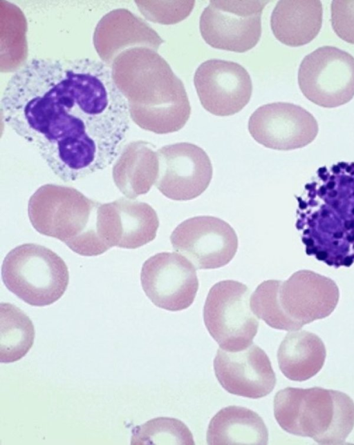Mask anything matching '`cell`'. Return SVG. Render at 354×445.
I'll return each mask as SVG.
<instances>
[{
	"label": "cell",
	"instance_id": "obj_1",
	"mask_svg": "<svg viewBox=\"0 0 354 445\" xmlns=\"http://www.w3.org/2000/svg\"><path fill=\"white\" fill-rule=\"evenodd\" d=\"M1 106L6 124L65 182L115 161L130 126L111 68L89 58L30 59L10 78Z\"/></svg>",
	"mask_w": 354,
	"mask_h": 445
},
{
	"label": "cell",
	"instance_id": "obj_2",
	"mask_svg": "<svg viewBox=\"0 0 354 445\" xmlns=\"http://www.w3.org/2000/svg\"><path fill=\"white\" fill-rule=\"evenodd\" d=\"M339 297V288L332 279L301 270L283 281H263L251 295L250 304L254 314L269 326L294 331L329 316Z\"/></svg>",
	"mask_w": 354,
	"mask_h": 445
},
{
	"label": "cell",
	"instance_id": "obj_3",
	"mask_svg": "<svg viewBox=\"0 0 354 445\" xmlns=\"http://www.w3.org/2000/svg\"><path fill=\"white\" fill-rule=\"evenodd\" d=\"M100 204L74 188L48 184L32 195L28 212L40 234L60 240L80 255L97 256L109 250L97 232Z\"/></svg>",
	"mask_w": 354,
	"mask_h": 445
},
{
	"label": "cell",
	"instance_id": "obj_4",
	"mask_svg": "<svg viewBox=\"0 0 354 445\" xmlns=\"http://www.w3.org/2000/svg\"><path fill=\"white\" fill-rule=\"evenodd\" d=\"M274 415L288 433L320 444H341L354 428V402L346 393L321 387H287L274 399Z\"/></svg>",
	"mask_w": 354,
	"mask_h": 445
},
{
	"label": "cell",
	"instance_id": "obj_5",
	"mask_svg": "<svg viewBox=\"0 0 354 445\" xmlns=\"http://www.w3.org/2000/svg\"><path fill=\"white\" fill-rule=\"evenodd\" d=\"M1 276L6 287L33 306L50 305L59 299L69 282L64 261L52 250L24 244L5 257Z\"/></svg>",
	"mask_w": 354,
	"mask_h": 445
},
{
	"label": "cell",
	"instance_id": "obj_6",
	"mask_svg": "<svg viewBox=\"0 0 354 445\" xmlns=\"http://www.w3.org/2000/svg\"><path fill=\"white\" fill-rule=\"evenodd\" d=\"M142 62L145 86L138 104L130 108L131 117L143 129L157 134L180 130L191 115L183 83L157 53L144 52Z\"/></svg>",
	"mask_w": 354,
	"mask_h": 445
},
{
	"label": "cell",
	"instance_id": "obj_7",
	"mask_svg": "<svg viewBox=\"0 0 354 445\" xmlns=\"http://www.w3.org/2000/svg\"><path fill=\"white\" fill-rule=\"evenodd\" d=\"M250 295L246 285L234 280L218 281L210 288L203 319L221 348L237 351L252 344L259 321L250 308Z\"/></svg>",
	"mask_w": 354,
	"mask_h": 445
},
{
	"label": "cell",
	"instance_id": "obj_8",
	"mask_svg": "<svg viewBox=\"0 0 354 445\" xmlns=\"http://www.w3.org/2000/svg\"><path fill=\"white\" fill-rule=\"evenodd\" d=\"M298 83L303 95L324 108H335L354 97V57L334 46L319 47L301 61Z\"/></svg>",
	"mask_w": 354,
	"mask_h": 445
},
{
	"label": "cell",
	"instance_id": "obj_9",
	"mask_svg": "<svg viewBox=\"0 0 354 445\" xmlns=\"http://www.w3.org/2000/svg\"><path fill=\"white\" fill-rule=\"evenodd\" d=\"M268 1H210L200 17L204 41L212 48L244 52L261 35V14Z\"/></svg>",
	"mask_w": 354,
	"mask_h": 445
},
{
	"label": "cell",
	"instance_id": "obj_10",
	"mask_svg": "<svg viewBox=\"0 0 354 445\" xmlns=\"http://www.w3.org/2000/svg\"><path fill=\"white\" fill-rule=\"evenodd\" d=\"M174 250L197 269H214L227 265L238 249L233 228L213 216H196L181 222L172 232Z\"/></svg>",
	"mask_w": 354,
	"mask_h": 445
},
{
	"label": "cell",
	"instance_id": "obj_11",
	"mask_svg": "<svg viewBox=\"0 0 354 445\" xmlns=\"http://www.w3.org/2000/svg\"><path fill=\"white\" fill-rule=\"evenodd\" d=\"M196 268L176 253H157L143 264L140 273L144 292L156 306L169 311L189 307L198 289Z\"/></svg>",
	"mask_w": 354,
	"mask_h": 445
},
{
	"label": "cell",
	"instance_id": "obj_12",
	"mask_svg": "<svg viewBox=\"0 0 354 445\" xmlns=\"http://www.w3.org/2000/svg\"><path fill=\"white\" fill-rule=\"evenodd\" d=\"M158 172L156 187L175 201L192 200L209 186L213 168L207 153L199 146L180 142L157 151Z\"/></svg>",
	"mask_w": 354,
	"mask_h": 445
},
{
	"label": "cell",
	"instance_id": "obj_13",
	"mask_svg": "<svg viewBox=\"0 0 354 445\" xmlns=\"http://www.w3.org/2000/svg\"><path fill=\"white\" fill-rule=\"evenodd\" d=\"M248 130L263 146L278 150L303 148L317 137L319 127L313 115L287 102H275L259 107L250 117Z\"/></svg>",
	"mask_w": 354,
	"mask_h": 445
},
{
	"label": "cell",
	"instance_id": "obj_14",
	"mask_svg": "<svg viewBox=\"0 0 354 445\" xmlns=\"http://www.w3.org/2000/svg\"><path fill=\"white\" fill-rule=\"evenodd\" d=\"M194 83L202 106L216 116L240 112L250 101L252 83L240 64L222 59H209L196 69Z\"/></svg>",
	"mask_w": 354,
	"mask_h": 445
},
{
	"label": "cell",
	"instance_id": "obj_15",
	"mask_svg": "<svg viewBox=\"0 0 354 445\" xmlns=\"http://www.w3.org/2000/svg\"><path fill=\"white\" fill-rule=\"evenodd\" d=\"M96 226L100 240L108 249L113 246L135 249L155 239L159 220L149 204L122 197L100 204Z\"/></svg>",
	"mask_w": 354,
	"mask_h": 445
},
{
	"label": "cell",
	"instance_id": "obj_16",
	"mask_svg": "<svg viewBox=\"0 0 354 445\" xmlns=\"http://www.w3.org/2000/svg\"><path fill=\"white\" fill-rule=\"evenodd\" d=\"M214 369L218 382L225 390L252 399L270 394L277 382L268 355L253 343L237 351L218 348Z\"/></svg>",
	"mask_w": 354,
	"mask_h": 445
},
{
	"label": "cell",
	"instance_id": "obj_17",
	"mask_svg": "<svg viewBox=\"0 0 354 445\" xmlns=\"http://www.w3.org/2000/svg\"><path fill=\"white\" fill-rule=\"evenodd\" d=\"M322 17V5L319 0L279 1L271 15V29L282 43L301 46L319 34Z\"/></svg>",
	"mask_w": 354,
	"mask_h": 445
},
{
	"label": "cell",
	"instance_id": "obj_18",
	"mask_svg": "<svg viewBox=\"0 0 354 445\" xmlns=\"http://www.w3.org/2000/svg\"><path fill=\"white\" fill-rule=\"evenodd\" d=\"M151 146L143 141L129 144L124 148L113 166L114 183L129 199L147 193L156 181L158 154Z\"/></svg>",
	"mask_w": 354,
	"mask_h": 445
},
{
	"label": "cell",
	"instance_id": "obj_19",
	"mask_svg": "<svg viewBox=\"0 0 354 445\" xmlns=\"http://www.w3.org/2000/svg\"><path fill=\"white\" fill-rule=\"evenodd\" d=\"M326 356L322 340L306 330L290 331L279 345L277 360L281 373L289 379L303 382L323 367Z\"/></svg>",
	"mask_w": 354,
	"mask_h": 445
},
{
	"label": "cell",
	"instance_id": "obj_20",
	"mask_svg": "<svg viewBox=\"0 0 354 445\" xmlns=\"http://www.w3.org/2000/svg\"><path fill=\"white\" fill-rule=\"evenodd\" d=\"M268 431L262 418L247 408L230 406L211 419L208 444H267Z\"/></svg>",
	"mask_w": 354,
	"mask_h": 445
},
{
	"label": "cell",
	"instance_id": "obj_21",
	"mask_svg": "<svg viewBox=\"0 0 354 445\" xmlns=\"http://www.w3.org/2000/svg\"><path fill=\"white\" fill-rule=\"evenodd\" d=\"M35 328L28 315L10 303L0 304V362L12 363L32 346Z\"/></svg>",
	"mask_w": 354,
	"mask_h": 445
},
{
	"label": "cell",
	"instance_id": "obj_22",
	"mask_svg": "<svg viewBox=\"0 0 354 445\" xmlns=\"http://www.w3.org/2000/svg\"><path fill=\"white\" fill-rule=\"evenodd\" d=\"M131 444H194V441L183 422L161 417L136 426L133 431Z\"/></svg>",
	"mask_w": 354,
	"mask_h": 445
},
{
	"label": "cell",
	"instance_id": "obj_23",
	"mask_svg": "<svg viewBox=\"0 0 354 445\" xmlns=\"http://www.w3.org/2000/svg\"><path fill=\"white\" fill-rule=\"evenodd\" d=\"M146 12L151 21L162 24L177 23L187 18L192 12L195 1H151Z\"/></svg>",
	"mask_w": 354,
	"mask_h": 445
},
{
	"label": "cell",
	"instance_id": "obj_24",
	"mask_svg": "<svg viewBox=\"0 0 354 445\" xmlns=\"http://www.w3.org/2000/svg\"><path fill=\"white\" fill-rule=\"evenodd\" d=\"M330 10L334 32L342 40L354 44V1H333Z\"/></svg>",
	"mask_w": 354,
	"mask_h": 445
}]
</instances>
